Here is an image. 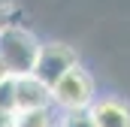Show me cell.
<instances>
[{"instance_id":"1","label":"cell","mask_w":130,"mask_h":127,"mask_svg":"<svg viewBox=\"0 0 130 127\" xmlns=\"http://www.w3.org/2000/svg\"><path fill=\"white\" fill-rule=\"evenodd\" d=\"M39 55V39L24 27L6 24L0 27V61L9 67L12 76H24L33 73V64Z\"/></svg>"},{"instance_id":"2","label":"cell","mask_w":130,"mask_h":127,"mask_svg":"<svg viewBox=\"0 0 130 127\" xmlns=\"http://www.w3.org/2000/svg\"><path fill=\"white\" fill-rule=\"evenodd\" d=\"M94 100H97L94 79H91V73L82 64H73L52 85V103L58 109H64V112H70V109H88Z\"/></svg>"},{"instance_id":"3","label":"cell","mask_w":130,"mask_h":127,"mask_svg":"<svg viewBox=\"0 0 130 127\" xmlns=\"http://www.w3.org/2000/svg\"><path fill=\"white\" fill-rule=\"evenodd\" d=\"M73 64H79V58H76V52L70 45H64V42H39L33 76H39L45 85H55Z\"/></svg>"},{"instance_id":"4","label":"cell","mask_w":130,"mask_h":127,"mask_svg":"<svg viewBox=\"0 0 130 127\" xmlns=\"http://www.w3.org/2000/svg\"><path fill=\"white\" fill-rule=\"evenodd\" d=\"M12 97H15V112L18 109H39V106H55L52 103V85H45L39 76L24 73L12 76Z\"/></svg>"},{"instance_id":"5","label":"cell","mask_w":130,"mask_h":127,"mask_svg":"<svg viewBox=\"0 0 130 127\" xmlns=\"http://www.w3.org/2000/svg\"><path fill=\"white\" fill-rule=\"evenodd\" d=\"M94 127H130V106L118 97H100L88 106Z\"/></svg>"},{"instance_id":"6","label":"cell","mask_w":130,"mask_h":127,"mask_svg":"<svg viewBox=\"0 0 130 127\" xmlns=\"http://www.w3.org/2000/svg\"><path fill=\"white\" fill-rule=\"evenodd\" d=\"M61 115L52 106H39V109H18L15 112V127H58Z\"/></svg>"},{"instance_id":"7","label":"cell","mask_w":130,"mask_h":127,"mask_svg":"<svg viewBox=\"0 0 130 127\" xmlns=\"http://www.w3.org/2000/svg\"><path fill=\"white\" fill-rule=\"evenodd\" d=\"M58 127H94V118H91L88 109H70V112L61 115Z\"/></svg>"},{"instance_id":"8","label":"cell","mask_w":130,"mask_h":127,"mask_svg":"<svg viewBox=\"0 0 130 127\" xmlns=\"http://www.w3.org/2000/svg\"><path fill=\"white\" fill-rule=\"evenodd\" d=\"M0 109H15V97H12V79L0 82Z\"/></svg>"},{"instance_id":"9","label":"cell","mask_w":130,"mask_h":127,"mask_svg":"<svg viewBox=\"0 0 130 127\" xmlns=\"http://www.w3.org/2000/svg\"><path fill=\"white\" fill-rule=\"evenodd\" d=\"M0 127H15V109H0Z\"/></svg>"},{"instance_id":"10","label":"cell","mask_w":130,"mask_h":127,"mask_svg":"<svg viewBox=\"0 0 130 127\" xmlns=\"http://www.w3.org/2000/svg\"><path fill=\"white\" fill-rule=\"evenodd\" d=\"M9 79H12V73H9V67H6V64L0 61V82H9Z\"/></svg>"}]
</instances>
